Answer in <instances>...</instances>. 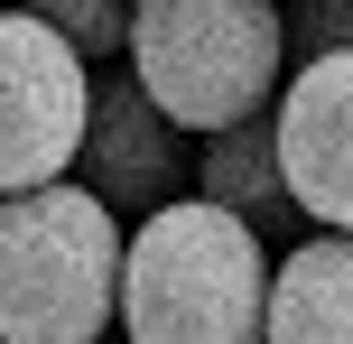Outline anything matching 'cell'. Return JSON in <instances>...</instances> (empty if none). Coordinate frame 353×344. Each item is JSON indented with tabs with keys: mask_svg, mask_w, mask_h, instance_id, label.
Here are the masks:
<instances>
[{
	"mask_svg": "<svg viewBox=\"0 0 353 344\" xmlns=\"http://www.w3.org/2000/svg\"><path fill=\"white\" fill-rule=\"evenodd\" d=\"M261 289H270V242L205 196H176L121 223L112 326L130 344H261Z\"/></svg>",
	"mask_w": 353,
	"mask_h": 344,
	"instance_id": "obj_1",
	"label": "cell"
},
{
	"mask_svg": "<svg viewBox=\"0 0 353 344\" xmlns=\"http://www.w3.org/2000/svg\"><path fill=\"white\" fill-rule=\"evenodd\" d=\"M121 56H130V84L140 103L195 130H232L251 112H270L288 74V47H279V0H130V28H121Z\"/></svg>",
	"mask_w": 353,
	"mask_h": 344,
	"instance_id": "obj_2",
	"label": "cell"
},
{
	"mask_svg": "<svg viewBox=\"0 0 353 344\" xmlns=\"http://www.w3.org/2000/svg\"><path fill=\"white\" fill-rule=\"evenodd\" d=\"M121 289V223L74 177L0 196V344H103Z\"/></svg>",
	"mask_w": 353,
	"mask_h": 344,
	"instance_id": "obj_3",
	"label": "cell"
},
{
	"mask_svg": "<svg viewBox=\"0 0 353 344\" xmlns=\"http://www.w3.org/2000/svg\"><path fill=\"white\" fill-rule=\"evenodd\" d=\"M84 93H93V65L65 37H47L37 19L0 10V196L56 186L74 168Z\"/></svg>",
	"mask_w": 353,
	"mask_h": 344,
	"instance_id": "obj_4",
	"label": "cell"
},
{
	"mask_svg": "<svg viewBox=\"0 0 353 344\" xmlns=\"http://www.w3.org/2000/svg\"><path fill=\"white\" fill-rule=\"evenodd\" d=\"M261 121H270V168H279V196L298 205V223L344 233L353 223V56H298V74H279Z\"/></svg>",
	"mask_w": 353,
	"mask_h": 344,
	"instance_id": "obj_5",
	"label": "cell"
},
{
	"mask_svg": "<svg viewBox=\"0 0 353 344\" xmlns=\"http://www.w3.org/2000/svg\"><path fill=\"white\" fill-rule=\"evenodd\" d=\"M74 168H84V196L121 223V214H159V205L186 196V177H195V140L140 103V84H130V74H93Z\"/></svg>",
	"mask_w": 353,
	"mask_h": 344,
	"instance_id": "obj_6",
	"label": "cell"
},
{
	"mask_svg": "<svg viewBox=\"0 0 353 344\" xmlns=\"http://www.w3.org/2000/svg\"><path fill=\"white\" fill-rule=\"evenodd\" d=\"M261 344H353V252H344V233H307L270 261Z\"/></svg>",
	"mask_w": 353,
	"mask_h": 344,
	"instance_id": "obj_7",
	"label": "cell"
},
{
	"mask_svg": "<svg viewBox=\"0 0 353 344\" xmlns=\"http://www.w3.org/2000/svg\"><path fill=\"white\" fill-rule=\"evenodd\" d=\"M195 196L205 205H223L242 233H298V205L279 196V168H270V121L251 112V121H232V130H214L205 149H195Z\"/></svg>",
	"mask_w": 353,
	"mask_h": 344,
	"instance_id": "obj_8",
	"label": "cell"
},
{
	"mask_svg": "<svg viewBox=\"0 0 353 344\" xmlns=\"http://www.w3.org/2000/svg\"><path fill=\"white\" fill-rule=\"evenodd\" d=\"M19 19H37L47 37H65L74 56H121V28H130V0H19Z\"/></svg>",
	"mask_w": 353,
	"mask_h": 344,
	"instance_id": "obj_9",
	"label": "cell"
},
{
	"mask_svg": "<svg viewBox=\"0 0 353 344\" xmlns=\"http://www.w3.org/2000/svg\"><path fill=\"white\" fill-rule=\"evenodd\" d=\"M344 28H353L344 0H288L279 10V47H307V56H344Z\"/></svg>",
	"mask_w": 353,
	"mask_h": 344,
	"instance_id": "obj_10",
	"label": "cell"
},
{
	"mask_svg": "<svg viewBox=\"0 0 353 344\" xmlns=\"http://www.w3.org/2000/svg\"><path fill=\"white\" fill-rule=\"evenodd\" d=\"M279 10H288V0H279Z\"/></svg>",
	"mask_w": 353,
	"mask_h": 344,
	"instance_id": "obj_11",
	"label": "cell"
}]
</instances>
